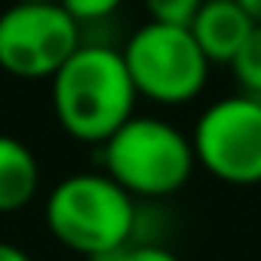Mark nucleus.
<instances>
[{
    "label": "nucleus",
    "mask_w": 261,
    "mask_h": 261,
    "mask_svg": "<svg viewBox=\"0 0 261 261\" xmlns=\"http://www.w3.org/2000/svg\"><path fill=\"white\" fill-rule=\"evenodd\" d=\"M230 71L249 95L261 98V25H255L249 31V37L243 40L240 53L230 62Z\"/></svg>",
    "instance_id": "1a4fd4ad"
},
{
    "label": "nucleus",
    "mask_w": 261,
    "mask_h": 261,
    "mask_svg": "<svg viewBox=\"0 0 261 261\" xmlns=\"http://www.w3.org/2000/svg\"><path fill=\"white\" fill-rule=\"evenodd\" d=\"M0 261H34L25 249H19L16 243H4L0 240Z\"/></svg>",
    "instance_id": "ddd939ff"
},
{
    "label": "nucleus",
    "mask_w": 261,
    "mask_h": 261,
    "mask_svg": "<svg viewBox=\"0 0 261 261\" xmlns=\"http://www.w3.org/2000/svg\"><path fill=\"white\" fill-rule=\"evenodd\" d=\"M89 261H178V258L169 249L154 246V243H126L123 249L98 255V258H89Z\"/></svg>",
    "instance_id": "9b49d317"
},
{
    "label": "nucleus",
    "mask_w": 261,
    "mask_h": 261,
    "mask_svg": "<svg viewBox=\"0 0 261 261\" xmlns=\"http://www.w3.org/2000/svg\"><path fill=\"white\" fill-rule=\"evenodd\" d=\"M40 188V166L34 151L13 139L0 136V212L25 209Z\"/></svg>",
    "instance_id": "6e6552de"
},
{
    "label": "nucleus",
    "mask_w": 261,
    "mask_h": 261,
    "mask_svg": "<svg viewBox=\"0 0 261 261\" xmlns=\"http://www.w3.org/2000/svg\"><path fill=\"white\" fill-rule=\"evenodd\" d=\"M139 95L160 105H185L197 98L209 77V59L188 25H142L120 49Z\"/></svg>",
    "instance_id": "20e7f679"
},
{
    "label": "nucleus",
    "mask_w": 261,
    "mask_h": 261,
    "mask_svg": "<svg viewBox=\"0 0 261 261\" xmlns=\"http://www.w3.org/2000/svg\"><path fill=\"white\" fill-rule=\"evenodd\" d=\"M80 43V25L59 0H16L0 13V68L13 77H53Z\"/></svg>",
    "instance_id": "423d86ee"
},
{
    "label": "nucleus",
    "mask_w": 261,
    "mask_h": 261,
    "mask_svg": "<svg viewBox=\"0 0 261 261\" xmlns=\"http://www.w3.org/2000/svg\"><path fill=\"white\" fill-rule=\"evenodd\" d=\"M148 22H163V25H191L203 0H142Z\"/></svg>",
    "instance_id": "9d476101"
},
{
    "label": "nucleus",
    "mask_w": 261,
    "mask_h": 261,
    "mask_svg": "<svg viewBox=\"0 0 261 261\" xmlns=\"http://www.w3.org/2000/svg\"><path fill=\"white\" fill-rule=\"evenodd\" d=\"M49 80L56 120L77 142L101 145L136 114L139 92L120 49L80 43Z\"/></svg>",
    "instance_id": "f257e3e1"
},
{
    "label": "nucleus",
    "mask_w": 261,
    "mask_h": 261,
    "mask_svg": "<svg viewBox=\"0 0 261 261\" xmlns=\"http://www.w3.org/2000/svg\"><path fill=\"white\" fill-rule=\"evenodd\" d=\"M59 4L77 19V25H86V22H101L111 13H117L123 0H59Z\"/></svg>",
    "instance_id": "f8f14e48"
},
{
    "label": "nucleus",
    "mask_w": 261,
    "mask_h": 261,
    "mask_svg": "<svg viewBox=\"0 0 261 261\" xmlns=\"http://www.w3.org/2000/svg\"><path fill=\"white\" fill-rule=\"evenodd\" d=\"M31 4H46V0H31Z\"/></svg>",
    "instance_id": "2eb2a0df"
},
{
    "label": "nucleus",
    "mask_w": 261,
    "mask_h": 261,
    "mask_svg": "<svg viewBox=\"0 0 261 261\" xmlns=\"http://www.w3.org/2000/svg\"><path fill=\"white\" fill-rule=\"evenodd\" d=\"M188 28L209 65H230L255 22L237 0H203Z\"/></svg>",
    "instance_id": "0eeeda50"
},
{
    "label": "nucleus",
    "mask_w": 261,
    "mask_h": 261,
    "mask_svg": "<svg viewBox=\"0 0 261 261\" xmlns=\"http://www.w3.org/2000/svg\"><path fill=\"white\" fill-rule=\"evenodd\" d=\"M105 172L133 197H169L188 185L197 157L185 133L157 117H129L101 142Z\"/></svg>",
    "instance_id": "7ed1b4c3"
},
{
    "label": "nucleus",
    "mask_w": 261,
    "mask_h": 261,
    "mask_svg": "<svg viewBox=\"0 0 261 261\" xmlns=\"http://www.w3.org/2000/svg\"><path fill=\"white\" fill-rule=\"evenodd\" d=\"M237 4L249 13V19H252L255 25H261V0H237Z\"/></svg>",
    "instance_id": "4468645a"
},
{
    "label": "nucleus",
    "mask_w": 261,
    "mask_h": 261,
    "mask_svg": "<svg viewBox=\"0 0 261 261\" xmlns=\"http://www.w3.org/2000/svg\"><path fill=\"white\" fill-rule=\"evenodd\" d=\"M136 224V197L108 172L68 175L46 200V227L53 237L86 258H98L133 243Z\"/></svg>",
    "instance_id": "f03ea898"
},
{
    "label": "nucleus",
    "mask_w": 261,
    "mask_h": 261,
    "mask_svg": "<svg viewBox=\"0 0 261 261\" xmlns=\"http://www.w3.org/2000/svg\"><path fill=\"white\" fill-rule=\"evenodd\" d=\"M194 157L218 181L261 185V98L230 95L209 105L194 126Z\"/></svg>",
    "instance_id": "39448f33"
}]
</instances>
